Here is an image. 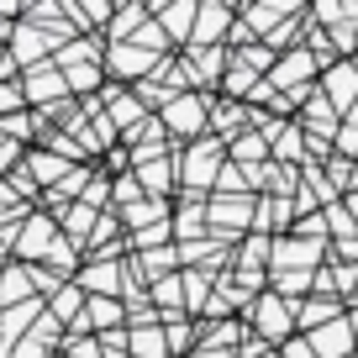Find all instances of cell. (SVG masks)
<instances>
[{"label": "cell", "mask_w": 358, "mask_h": 358, "mask_svg": "<svg viewBox=\"0 0 358 358\" xmlns=\"http://www.w3.org/2000/svg\"><path fill=\"white\" fill-rule=\"evenodd\" d=\"M58 222L53 216H27L22 227H6L0 232V243L6 248H16V253L27 258V264H43V258H53V248H58Z\"/></svg>", "instance_id": "cell-1"}, {"label": "cell", "mask_w": 358, "mask_h": 358, "mask_svg": "<svg viewBox=\"0 0 358 358\" xmlns=\"http://www.w3.org/2000/svg\"><path fill=\"white\" fill-rule=\"evenodd\" d=\"M158 127H164V132H179V137H201L206 127H211V101L195 95V90H185V95H174V101L164 106Z\"/></svg>", "instance_id": "cell-2"}, {"label": "cell", "mask_w": 358, "mask_h": 358, "mask_svg": "<svg viewBox=\"0 0 358 358\" xmlns=\"http://www.w3.org/2000/svg\"><path fill=\"white\" fill-rule=\"evenodd\" d=\"M222 153L227 143H216V137H195L190 148H185V164H179V179H185V190H206V185H216V169H222Z\"/></svg>", "instance_id": "cell-3"}, {"label": "cell", "mask_w": 358, "mask_h": 358, "mask_svg": "<svg viewBox=\"0 0 358 358\" xmlns=\"http://www.w3.org/2000/svg\"><path fill=\"white\" fill-rule=\"evenodd\" d=\"M316 53H306V48H290L285 58H274V69H268V85L274 90H290V101H301L306 95V85L316 79Z\"/></svg>", "instance_id": "cell-4"}, {"label": "cell", "mask_w": 358, "mask_h": 358, "mask_svg": "<svg viewBox=\"0 0 358 358\" xmlns=\"http://www.w3.org/2000/svg\"><path fill=\"white\" fill-rule=\"evenodd\" d=\"M253 327H258V337H264V343H290V332H295V306H290V301H280L274 290L258 295V306H253Z\"/></svg>", "instance_id": "cell-5"}, {"label": "cell", "mask_w": 358, "mask_h": 358, "mask_svg": "<svg viewBox=\"0 0 358 358\" xmlns=\"http://www.w3.org/2000/svg\"><path fill=\"white\" fill-rule=\"evenodd\" d=\"M322 101L332 111H353L358 106V64H332L322 74Z\"/></svg>", "instance_id": "cell-6"}, {"label": "cell", "mask_w": 358, "mask_h": 358, "mask_svg": "<svg viewBox=\"0 0 358 358\" xmlns=\"http://www.w3.org/2000/svg\"><path fill=\"white\" fill-rule=\"evenodd\" d=\"M179 74H185V85L201 95V85H216V79L227 74V53L222 48H190V58L179 64Z\"/></svg>", "instance_id": "cell-7"}, {"label": "cell", "mask_w": 358, "mask_h": 358, "mask_svg": "<svg viewBox=\"0 0 358 358\" xmlns=\"http://www.w3.org/2000/svg\"><path fill=\"white\" fill-rule=\"evenodd\" d=\"M306 343H311L316 358H353V343H358V337H353V327H348V316H337V322L316 327Z\"/></svg>", "instance_id": "cell-8"}, {"label": "cell", "mask_w": 358, "mask_h": 358, "mask_svg": "<svg viewBox=\"0 0 358 358\" xmlns=\"http://www.w3.org/2000/svg\"><path fill=\"white\" fill-rule=\"evenodd\" d=\"M237 11L232 6H195V32H190V48H216V37L232 32Z\"/></svg>", "instance_id": "cell-9"}, {"label": "cell", "mask_w": 358, "mask_h": 358, "mask_svg": "<svg viewBox=\"0 0 358 358\" xmlns=\"http://www.w3.org/2000/svg\"><path fill=\"white\" fill-rule=\"evenodd\" d=\"M106 69H111L116 79H137L143 85L148 74H153V53H143V48H132V43H111V53H106Z\"/></svg>", "instance_id": "cell-10"}, {"label": "cell", "mask_w": 358, "mask_h": 358, "mask_svg": "<svg viewBox=\"0 0 358 358\" xmlns=\"http://www.w3.org/2000/svg\"><path fill=\"white\" fill-rule=\"evenodd\" d=\"M48 48H53V43L43 37V27H32V22H16V32H11V53H6V58H11L16 69H37V58H43Z\"/></svg>", "instance_id": "cell-11"}, {"label": "cell", "mask_w": 358, "mask_h": 358, "mask_svg": "<svg viewBox=\"0 0 358 358\" xmlns=\"http://www.w3.org/2000/svg\"><path fill=\"white\" fill-rule=\"evenodd\" d=\"M74 285H79V290H90L95 301H116V295L127 290V285H122V264H90Z\"/></svg>", "instance_id": "cell-12"}, {"label": "cell", "mask_w": 358, "mask_h": 358, "mask_svg": "<svg viewBox=\"0 0 358 358\" xmlns=\"http://www.w3.org/2000/svg\"><path fill=\"white\" fill-rule=\"evenodd\" d=\"M64 74H58L53 64H37V69H27V79H22V95H32V101H53V95H64Z\"/></svg>", "instance_id": "cell-13"}, {"label": "cell", "mask_w": 358, "mask_h": 358, "mask_svg": "<svg viewBox=\"0 0 358 358\" xmlns=\"http://www.w3.org/2000/svg\"><path fill=\"white\" fill-rule=\"evenodd\" d=\"M153 22L164 27V37L190 43V32H195V6H153Z\"/></svg>", "instance_id": "cell-14"}, {"label": "cell", "mask_w": 358, "mask_h": 358, "mask_svg": "<svg viewBox=\"0 0 358 358\" xmlns=\"http://www.w3.org/2000/svg\"><path fill=\"white\" fill-rule=\"evenodd\" d=\"M106 106H111V111H101V116L111 127H132V122H143V111H148V106L137 101V95H127V90H106Z\"/></svg>", "instance_id": "cell-15"}, {"label": "cell", "mask_w": 358, "mask_h": 358, "mask_svg": "<svg viewBox=\"0 0 358 358\" xmlns=\"http://www.w3.org/2000/svg\"><path fill=\"white\" fill-rule=\"evenodd\" d=\"M58 232H64V243H90V232H95V211H90V206L85 201H79V206H69V211H64V222H58Z\"/></svg>", "instance_id": "cell-16"}, {"label": "cell", "mask_w": 358, "mask_h": 358, "mask_svg": "<svg viewBox=\"0 0 358 358\" xmlns=\"http://www.w3.org/2000/svg\"><path fill=\"white\" fill-rule=\"evenodd\" d=\"M48 316H53V322H58V327H74V322H79V316H85V290H79V285H74V280H69V285H64V290H58V295H53V311H48Z\"/></svg>", "instance_id": "cell-17"}, {"label": "cell", "mask_w": 358, "mask_h": 358, "mask_svg": "<svg viewBox=\"0 0 358 358\" xmlns=\"http://www.w3.org/2000/svg\"><path fill=\"white\" fill-rule=\"evenodd\" d=\"M248 122H253V106H237V101L211 106V127H216V132H227V143H232L237 127H248Z\"/></svg>", "instance_id": "cell-18"}, {"label": "cell", "mask_w": 358, "mask_h": 358, "mask_svg": "<svg viewBox=\"0 0 358 358\" xmlns=\"http://www.w3.org/2000/svg\"><path fill=\"white\" fill-rule=\"evenodd\" d=\"M64 164H69L64 153H27L22 158V169L32 174V185H53V179L64 174Z\"/></svg>", "instance_id": "cell-19"}, {"label": "cell", "mask_w": 358, "mask_h": 358, "mask_svg": "<svg viewBox=\"0 0 358 358\" xmlns=\"http://www.w3.org/2000/svg\"><path fill=\"white\" fill-rule=\"evenodd\" d=\"M27 316H43V306H37V295H32V301H22V306H11V311H6V322H0V348H11L16 337H22Z\"/></svg>", "instance_id": "cell-20"}, {"label": "cell", "mask_w": 358, "mask_h": 358, "mask_svg": "<svg viewBox=\"0 0 358 358\" xmlns=\"http://www.w3.org/2000/svg\"><path fill=\"white\" fill-rule=\"evenodd\" d=\"M248 211H253V201H248V195H227V201H211V206H206V216H211V222H227V227H237V222L248 227Z\"/></svg>", "instance_id": "cell-21"}, {"label": "cell", "mask_w": 358, "mask_h": 358, "mask_svg": "<svg viewBox=\"0 0 358 358\" xmlns=\"http://www.w3.org/2000/svg\"><path fill=\"white\" fill-rule=\"evenodd\" d=\"M306 127H311V132H316L311 143H322V132H327V137L337 132V111H332V106L322 101V95H316V101H311V111L301 116V132H306Z\"/></svg>", "instance_id": "cell-22"}, {"label": "cell", "mask_w": 358, "mask_h": 358, "mask_svg": "<svg viewBox=\"0 0 358 358\" xmlns=\"http://www.w3.org/2000/svg\"><path fill=\"white\" fill-rule=\"evenodd\" d=\"M337 322V301H306L295 306V327H306V332H316V327Z\"/></svg>", "instance_id": "cell-23"}, {"label": "cell", "mask_w": 358, "mask_h": 358, "mask_svg": "<svg viewBox=\"0 0 358 358\" xmlns=\"http://www.w3.org/2000/svg\"><path fill=\"white\" fill-rule=\"evenodd\" d=\"M143 6H127V11H111V27H106V32H111V43H127V37L137 32V27H143Z\"/></svg>", "instance_id": "cell-24"}, {"label": "cell", "mask_w": 358, "mask_h": 358, "mask_svg": "<svg viewBox=\"0 0 358 358\" xmlns=\"http://www.w3.org/2000/svg\"><path fill=\"white\" fill-rule=\"evenodd\" d=\"M127 43H132V48H143V53H153V48H164V43H169V37H164V27H158V22H153V16H148V22H143V27H137V32H132V37H127Z\"/></svg>", "instance_id": "cell-25"}, {"label": "cell", "mask_w": 358, "mask_h": 358, "mask_svg": "<svg viewBox=\"0 0 358 358\" xmlns=\"http://www.w3.org/2000/svg\"><path fill=\"white\" fill-rule=\"evenodd\" d=\"M153 301H164V306H179L185 301V285H179V274H164V280H153Z\"/></svg>", "instance_id": "cell-26"}, {"label": "cell", "mask_w": 358, "mask_h": 358, "mask_svg": "<svg viewBox=\"0 0 358 358\" xmlns=\"http://www.w3.org/2000/svg\"><path fill=\"white\" fill-rule=\"evenodd\" d=\"M179 285H185V301L201 306V301H206V290H211V274H179Z\"/></svg>", "instance_id": "cell-27"}, {"label": "cell", "mask_w": 358, "mask_h": 358, "mask_svg": "<svg viewBox=\"0 0 358 358\" xmlns=\"http://www.w3.org/2000/svg\"><path fill=\"white\" fill-rule=\"evenodd\" d=\"M22 111V85H11V79H6V85H0V122H6V116H16Z\"/></svg>", "instance_id": "cell-28"}, {"label": "cell", "mask_w": 358, "mask_h": 358, "mask_svg": "<svg viewBox=\"0 0 358 358\" xmlns=\"http://www.w3.org/2000/svg\"><path fill=\"white\" fill-rule=\"evenodd\" d=\"M174 248H164V253H158V248H153V253H143V268H148V274H153V280H158V268H169V264H174Z\"/></svg>", "instance_id": "cell-29"}, {"label": "cell", "mask_w": 358, "mask_h": 358, "mask_svg": "<svg viewBox=\"0 0 358 358\" xmlns=\"http://www.w3.org/2000/svg\"><path fill=\"white\" fill-rule=\"evenodd\" d=\"M137 195H143V185H137V174H127L122 185H116V201H122V206H132Z\"/></svg>", "instance_id": "cell-30"}, {"label": "cell", "mask_w": 358, "mask_h": 358, "mask_svg": "<svg viewBox=\"0 0 358 358\" xmlns=\"http://www.w3.org/2000/svg\"><path fill=\"white\" fill-rule=\"evenodd\" d=\"M69 358H101V343H74V337H64Z\"/></svg>", "instance_id": "cell-31"}, {"label": "cell", "mask_w": 358, "mask_h": 358, "mask_svg": "<svg viewBox=\"0 0 358 358\" xmlns=\"http://www.w3.org/2000/svg\"><path fill=\"white\" fill-rule=\"evenodd\" d=\"M11 358H48V348L27 337V343H16V348H11Z\"/></svg>", "instance_id": "cell-32"}, {"label": "cell", "mask_w": 358, "mask_h": 358, "mask_svg": "<svg viewBox=\"0 0 358 358\" xmlns=\"http://www.w3.org/2000/svg\"><path fill=\"white\" fill-rule=\"evenodd\" d=\"M85 206H90V211H95V206H106V179H95V185L85 190Z\"/></svg>", "instance_id": "cell-33"}, {"label": "cell", "mask_w": 358, "mask_h": 358, "mask_svg": "<svg viewBox=\"0 0 358 358\" xmlns=\"http://www.w3.org/2000/svg\"><path fill=\"white\" fill-rule=\"evenodd\" d=\"M280 358H316L311 353V343H295V337H290V343H285V353Z\"/></svg>", "instance_id": "cell-34"}, {"label": "cell", "mask_w": 358, "mask_h": 358, "mask_svg": "<svg viewBox=\"0 0 358 358\" xmlns=\"http://www.w3.org/2000/svg\"><path fill=\"white\" fill-rule=\"evenodd\" d=\"M11 69H16V64H11V58H6V53H0V85L11 79Z\"/></svg>", "instance_id": "cell-35"}, {"label": "cell", "mask_w": 358, "mask_h": 358, "mask_svg": "<svg viewBox=\"0 0 358 358\" xmlns=\"http://www.w3.org/2000/svg\"><path fill=\"white\" fill-rule=\"evenodd\" d=\"M190 358H237V353H216V348H201V353H190Z\"/></svg>", "instance_id": "cell-36"}, {"label": "cell", "mask_w": 358, "mask_h": 358, "mask_svg": "<svg viewBox=\"0 0 358 358\" xmlns=\"http://www.w3.org/2000/svg\"><path fill=\"white\" fill-rule=\"evenodd\" d=\"M348 211H353V216H358V190H348Z\"/></svg>", "instance_id": "cell-37"}]
</instances>
